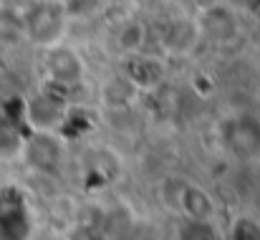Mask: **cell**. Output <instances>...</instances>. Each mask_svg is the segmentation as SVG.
Listing matches in <instances>:
<instances>
[{"instance_id":"cell-3","label":"cell","mask_w":260,"mask_h":240,"mask_svg":"<svg viewBox=\"0 0 260 240\" xmlns=\"http://www.w3.org/2000/svg\"><path fill=\"white\" fill-rule=\"evenodd\" d=\"M182 202H184V205H192L189 213H192L194 220H205V218L210 215V210H212L210 197H207L202 190H197V187H187V190L182 192Z\"/></svg>"},{"instance_id":"cell-5","label":"cell","mask_w":260,"mask_h":240,"mask_svg":"<svg viewBox=\"0 0 260 240\" xmlns=\"http://www.w3.org/2000/svg\"><path fill=\"white\" fill-rule=\"evenodd\" d=\"M233 240H260V228L255 223L240 220V223L233 228Z\"/></svg>"},{"instance_id":"cell-1","label":"cell","mask_w":260,"mask_h":240,"mask_svg":"<svg viewBox=\"0 0 260 240\" xmlns=\"http://www.w3.org/2000/svg\"><path fill=\"white\" fill-rule=\"evenodd\" d=\"M66 23H69V10L66 3L61 0H33V5L23 13L25 36L43 48H53L61 43Z\"/></svg>"},{"instance_id":"cell-2","label":"cell","mask_w":260,"mask_h":240,"mask_svg":"<svg viewBox=\"0 0 260 240\" xmlns=\"http://www.w3.org/2000/svg\"><path fill=\"white\" fill-rule=\"evenodd\" d=\"M46 69H48V76L53 83H61V86H71L84 76V64L81 58L71 51V48H63L61 43L48 48V58H46Z\"/></svg>"},{"instance_id":"cell-4","label":"cell","mask_w":260,"mask_h":240,"mask_svg":"<svg viewBox=\"0 0 260 240\" xmlns=\"http://www.w3.org/2000/svg\"><path fill=\"white\" fill-rule=\"evenodd\" d=\"M142 41H144V28L139 23H126L121 28V33H119V46L129 56H134L142 48Z\"/></svg>"}]
</instances>
